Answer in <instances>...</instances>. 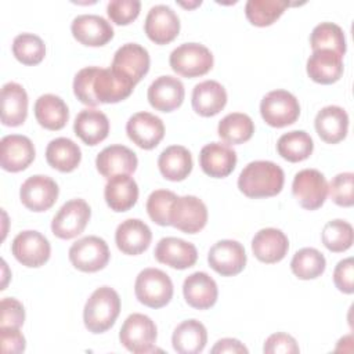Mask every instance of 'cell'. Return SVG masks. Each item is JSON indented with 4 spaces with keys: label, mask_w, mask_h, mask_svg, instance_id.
Wrapping results in <instances>:
<instances>
[{
    "label": "cell",
    "mask_w": 354,
    "mask_h": 354,
    "mask_svg": "<svg viewBox=\"0 0 354 354\" xmlns=\"http://www.w3.org/2000/svg\"><path fill=\"white\" fill-rule=\"evenodd\" d=\"M133 88L134 84L119 76L111 68L86 66L73 79L76 98L88 106L123 101L133 93Z\"/></svg>",
    "instance_id": "obj_1"
},
{
    "label": "cell",
    "mask_w": 354,
    "mask_h": 354,
    "mask_svg": "<svg viewBox=\"0 0 354 354\" xmlns=\"http://www.w3.org/2000/svg\"><path fill=\"white\" fill-rule=\"evenodd\" d=\"M283 183V170L271 160L250 162L238 177V188L248 198L275 196L282 191Z\"/></svg>",
    "instance_id": "obj_2"
},
{
    "label": "cell",
    "mask_w": 354,
    "mask_h": 354,
    "mask_svg": "<svg viewBox=\"0 0 354 354\" xmlns=\"http://www.w3.org/2000/svg\"><path fill=\"white\" fill-rule=\"evenodd\" d=\"M120 313V297L111 286L97 288L87 299L83 310L84 326L91 333L111 329Z\"/></svg>",
    "instance_id": "obj_3"
},
{
    "label": "cell",
    "mask_w": 354,
    "mask_h": 354,
    "mask_svg": "<svg viewBox=\"0 0 354 354\" xmlns=\"http://www.w3.org/2000/svg\"><path fill=\"white\" fill-rule=\"evenodd\" d=\"M134 293L140 303L151 308H160L173 297V282L159 268H144L138 272L134 283Z\"/></svg>",
    "instance_id": "obj_4"
},
{
    "label": "cell",
    "mask_w": 354,
    "mask_h": 354,
    "mask_svg": "<svg viewBox=\"0 0 354 354\" xmlns=\"http://www.w3.org/2000/svg\"><path fill=\"white\" fill-rule=\"evenodd\" d=\"M171 69L184 77H198L206 75L213 68L212 51L201 43H184L170 53Z\"/></svg>",
    "instance_id": "obj_5"
},
{
    "label": "cell",
    "mask_w": 354,
    "mask_h": 354,
    "mask_svg": "<svg viewBox=\"0 0 354 354\" xmlns=\"http://www.w3.org/2000/svg\"><path fill=\"white\" fill-rule=\"evenodd\" d=\"M158 330L155 322L145 314H130L119 332L120 343L134 354H147L155 351Z\"/></svg>",
    "instance_id": "obj_6"
},
{
    "label": "cell",
    "mask_w": 354,
    "mask_h": 354,
    "mask_svg": "<svg viewBox=\"0 0 354 354\" xmlns=\"http://www.w3.org/2000/svg\"><path fill=\"white\" fill-rule=\"evenodd\" d=\"M264 122L272 127H285L295 123L300 115L299 100L286 90H272L260 102Z\"/></svg>",
    "instance_id": "obj_7"
},
{
    "label": "cell",
    "mask_w": 354,
    "mask_h": 354,
    "mask_svg": "<svg viewBox=\"0 0 354 354\" xmlns=\"http://www.w3.org/2000/svg\"><path fill=\"white\" fill-rule=\"evenodd\" d=\"M68 254L72 266L83 272L102 270L111 256L108 243L95 235H87L73 242Z\"/></svg>",
    "instance_id": "obj_8"
},
{
    "label": "cell",
    "mask_w": 354,
    "mask_h": 354,
    "mask_svg": "<svg viewBox=\"0 0 354 354\" xmlns=\"http://www.w3.org/2000/svg\"><path fill=\"white\" fill-rule=\"evenodd\" d=\"M91 216V209L84 199L75 198L65 202L51 221V231L61 239H72L80 235Z\"/></svg>",
    "instance_id": "obj_9"
},
{
    "label": "cell",
    "mask_w": 354,
    "mask_h": 354,
    "mask_svg": "<svg viewBox=\"0 0 354 354\" xmlns=\"http://www.w3.org/2000/svg\"><path fill=\"white\" fill-rule=\"evenodd\" d=\"M149 62L145 47L137 43H126L115 51L111 69L136 86L148 73Z\"/></svg>",
    "instance_id": "obj_10"
},
{
    "label": "cell",
    "mask_w": 354,
    "mask_h": 354,
    "mask_svg": "<svg viewBox=\"0 0 354 354\" xmlns=\"http://www.w3.org/2000/svg\"><path fill=\"white\" fill-rule=\"evenodd\" d=\"M292 192L301 207L315 210L321 207L326 199L328 183L319 170L303 169L295 174Z\"/></svg>",
    "instance_id": "obj_11"
},
{
    "label": "cell",
    "mask_w": 354,
    "mask_h": 354,
    "mask_svg": "<svg viewBox=\"0 0 354 354\" xmlns=\"http://www.w3.org/2000/svg\"><path fill=\"white\" fill-rule=\"evenodd\" d=\"M207 223V207L198 196H177L170 209V225L185 232H199Z\"/></svg>",
    "instance_id": "obj_12"
},
{
    "label": "cell",
    "mask_w": 354,
    "mask_h": 354,
    "mask_svg": "<svg viewBox=\"0 0 354 354\" xmlns=\"http://www.w3.org/2000/svg\"><path fill=\"white\" fill-rule=\"evenodd\" d=\"M11 252L25 267H40L50 259L51 246L48 239L35 230H26L12 239Z\"/></svg>",
    "instance_id": "obj_13"
},
{
    "label": "cell",
    "mask_w": 354,
    "mask_h": 354,
    "mask_svg": "<svg viewBox=\"0 0 354 354\" xmlns=\"http://www.w3.org/2000/svg\"><path fill=\"white\" fill-rule=\"evenodd\" d=\"M59 188L57 183L44 174L28 177L19 189V198L25 207L32 212H46L57 201Z\"/></svg>",
    "instance_id": "obj_14"
},
{
    "label": "cell",
    "mask_w": 354,
    "mask_h": 354,
    "mask_svg": "<svg viewBox=\"0 0 354 354\" xmlns=\"http://www.w3.org/2000/svg\"><path fill=\"white\" fill-rule=\"evenodd\" d=\"M209 266L223 277L239 274L246 266V252L242 243L234 239L216 242L207 253Z\"/></svg>",
    "instance_id": "obj_15"
},
{
    "label": "cell",
    "mask_w": 354,
    "mask_h": 354,
    "mask_svg": "<svg viewBox=\"0 0 354 354\" xmlns=\"http://www.w3.org/2000/svg\"><path fill=\"white\" fill-rule=\"evenodd\" d=\"M144 30L153 43L167 44L173 41L180 32V18L171 7L156 4L149 8L145 17Z\"/></svg>",
    "instance_id": "obj_16"
},
{
    "label": "cell",
    "mask_w": 354,
    "mask_h": 354,
    "mask_svg": "<svg viewBox=\"0 0 354 354\" xmlns=\"http://www.w3.org/2000/svg\"><path fill=\"white\" fill-rule=\"evenodd\" d=\"M129 138L142 149L155 148L165 137V124L162 119L149 112H137L126 123Z\"/></svg>",
    "instance_id": "obj_17"
},
{
    "label": "cell",
    "mask_w": 354,
    "mask_h": 354,
    "mask_svg": "<svg viewBox=\"0 0 354 354\" xmlns=\"http://www.w3.org/2000/svg\"><path fill=\"white\" fill-rule=\"evenodd\" d=\"M35 155V145L26 136L8 134L0 141V165L7 171L25 170L33 162Z\"/></svg>",
    "instance_id": "obj_18"
},
{
    "label": "cell",
    "mask_w": 354,
    "mask_h": 354,
    "mask_svg": "<svg viewBox=\"0 0 354 354\" xmlns=\"http://www.w3.org/2000/svg\"><path fill=\"white\" fill-rule=\"evenodd\" d=\"M71 30L79 43L90 47L104 46L113 37L111 22L97 14H80L75 17Z\"/></svg>",
    "instance_id": "obj_19"
},
{
    "label": "cell",
    "mask_w": 354,
    "mask_h": 354,
    "mask_svg": "<svg viewBox=\"0 0 354 354\" xmlns=\"http://www.w3.org/2000/svg\"><path fill=\"white\" fill-rule=\"evenodd\" d=\"M155 259L171 268L185 270L198 260V250L194 243L176 236H165L155 246Z\"/></svg>",
    "instance_id": "obj_20"
},
{
    "label": "cell",
    "mask_w": 354,
    "mask_h": 354,
    "mask_svg": "<svg viewBox=\"0 0 354 354\" xmlns=\"http://www.w3.org/2000/svg\"><path fill=\"white\" fill-rule=\"evenodd\" d=\"M185 90L178 77L165 75L156 77L148 87V101L152 108L160 112H171L184 101Z\"/></svg>",
    "instance_id": "obj_21"
},
{
    "label": "cell",
    "mask_w": 354,
    "mask_h": 354,
    "mask_svg": "<svg viewBox=\"0 0 354 354\" xmlns=\"http://www.w3.org/2000/svg\"><path fill=\"white\" fill-rule=\"evenodd\" d=\"M138 159L136 152L120 144L105 147L95 158L97 170L106 178L119 174H131L136 171Z\"/></svg>",
    "instance_id": "obj_22"
},
{
    "label": "cell",
    "mask_w": 354,
    "mask_h": 354,
    "mask_svg": "<svg viewBox=\"0 0 354 354\" xmlns=\"http://www.w3.org/2000/svg\"><path fill=\"white\" fill-rule=\"evenodd\" d=\"M236 152L223 142H209L199 153V165L202 170L214 178H224L232 173L236 165Z\"/></svg>",
    "instance_id": "obj_23"
},
{
    "label": "cell",
    "mask_w": 354,
    "mask_h": 354,
    "mask_svg": "<svg viewBox=\"0 0 354 354\" xmlns=\"http://www.w3.org/2000/svg\"><path fill=\"white\" fill-rule=\"evenodd\" d=\"M151 228L140 218H127L122 221L115 231V242L118 249L130 256L145 252L151 243Z\"/></svg>",
    "instance_id": "obj_24"
},
{
    "label": "cell",
    "mask_w": 354,
    "mask_h": 354,
    "mask_svg": "<svg viewBox=\"0 0 354 354\" xmlns=\"http://www.w3.org/2000/svg\"><path fill=\"white\" fill-rule=\"evenodd\" d=\"M184 299L196 310H206L216 304L218 289L216 281L203 271L189 274L183 283Z\"/></svg>",
    "instance_id": "obj_25"
},
{
    "label": "cell",
    "mask_w": 354,
    "mask_h": 354,
    "mask_svg": "<svg viewBox=\"0 0 354 354\" xmlns=\"http://www.w3.org/2000/svg\"><path fill=\"white\" fill-rule=\"evenodd\" d=\"M289 249L288 236L278 228L267 227L257 231L252 239V252L257 260L272 264L281 261Z\"/></svg>",
    "instance_id": "obj_26"
},
{
    "label": "cell",
    "mask_w": 354,
    "mask_h": 354,
    "mask_svg": "<svg viewBox=\"0 0 354 354\" xmlns=\"http://www.w3.org/2000/svg\"><path fill=\"white\" fill-rule=\"evenodd\" d=\"M307 75L321 84H332L343 75V57L332 50H314L307 59Z\"/></svg>",
    "instance_id": "obj_27"
},
{
    "label": "cell",
    "mask_w": 354,
    "mask_h": 354,
    "mask_svg": "<svg viewBox=\"0 0 354 354\" xmlns=\"http://www.w3.org/2000/svg\"><path fill=\"white\" fill-rule=\"evenodd\" d=\"M314 126L322 141L337 144L347 136L348 115L342 106L328 105L318 111Z\"/></svg>",
    "instance_id": "obj_28"
},
{
    "label": "cell",
    "mask_w": 354,
    "mask_h": 354,
    "mask_svg": "<svg viewBox=\"0 0 354 354\" xmlns=\"http://www.w3.org/2000/svg\"><path fill=\"white\" fill-rule=\"evenodd\" d=\"M192 108L205 118L217 115L227 104V91L217 80H203L192 90Z\"/></svg>",
    "instance_id": "obj_29"
},
{
    "label": "cell",
    "mask_w": 354,
    "mask_h": 354,
    "mask_svg": "<svg viewBox=\"0 0 354 354\" xmlns=\"http://www.w3.org/2000/svg\"><path fill=\"white\" fill-rule=\"evenodd\" d=\"M73 131L84 144L97 145L108 137L109 120L104 112L87 108L76 115Z\"/></svg>",
    "instance_id": "obj_30"
},
{
    "label": "cell",
    "mask_w": 354,
    "mask_h": 354,
    "mask_svg": "<svg viewBox=\"0 0 354 354\" xmlns=\"http://www.w3.org/2000/svg\"><path fill=\"white\" fill-rule=\"evenodd\" d=\"M28 116V94L15 82H8L1 87V123L17 127Z\"/></svg>",
    "instance_id": "obj_31"
},
{
    "label": "cell",
    "mask_w": 354,
    "mask_h": 354,
    "mask_svg": "<svg viewBox=\"0 0 354 354\" xmlns=\"http://www.w3.org/2000/svg\"><path fill=\"white\" fill-rule=\"evenodd\" d=\"M104 196L106 205L113 212H126L131 209L138 199V185L129 174H119L108 178Z\"/></svg>",
    "instance_id": "obj_32"
},
{
    "label": "cell",
    "mask_w": 354,
    "mask_h": 354,
    "mask_svg": "<svg viewBox=\"0 0 354 354\" xmlns=\"http://www.w3.org/2000/svg\"><path fill=\"white\" fill-rule=\"evenodd\" d=\"M158 166L166 180L183 181L192 171V155L183 145H170L160 152Z\"/></svg>",
    "instance_id": "obj_33"
},
{
    "label": "cell",
    "mask_w": 354,
    "mask_h": 354,
    "mask_svg": "<svg viewBox=\"0 0 354 354\" xmlns=\"http://www.w3.org/2000/svg\"><path fill=\"white\" fill-rule=\"evenodd\" d=\"M35 118L47 130H61L68 119L69 109L65 101L55 94H43L35 102Z\"/></svg>",
    "instance_id": "obj_34"
},
{
    "label": "cell",
    "mask_w": 354,
    "mask_h": 354,
    "mask_svg": "<svg viewBox=\"0 0 354 354\" xmlns=\"http://www.w3.org/2000/svg\"><path fill=\"white\" fill-rule=\"evenodd\" d=\"M207 343V332L198 319H187L178 324L171 336L173 348L180 354H198Z\"/></svg>",
    "instance_id": "obj_35"
},
{
    "label": "cell",
    "mask_w": 354,
    "mask_h": 354,
    "mask_svg": "<svg viewBox=\"0 0 354 354\" xmlns=\"http://www.w3.org/2000/svg\"><path fill=\"white\" fill-rule=\"evenodd\" d=\"M46 160L51 167L62 173H69L79 166L82 151L71 138L58 137L48 142L46 148Z\"/></svg>",
    "instance_id": "obj_36"
},
{
    "label": "cell",
    "mask_w": 354,
    "mask_h": 354,
    "mask_svg": "<svg viewBox=\"0 0 354 354\" xmlns=\"http://www.w3.org/2000/svg\"><path fill=\"white\" fill-rule=\"evenodd\" d=\"M217 133L225 144H243L252 138L254 123L249 115L232 112L218 122Z\"/></svg>",
    "instance_id": "obj_37"
},
{
    "label": "cell",
    "mask_w": 354,
    "mask_h": 354,
    "mask_svg": "<svg viewBox=\"0 0 354 354\" xmlns=\"http://www.w3.org/2000/svg\"><path fill=\"white\" fill-rule=\"evenodd\" d=\"M314 149L311 136L304 130H292L282 134L277 141L278 153L288 162L306 160Z\"/></svg>",
    "instance_id": "obj_38"
},
{
    "label": "cell",
    "mask_w": 354,
    "mask_h": 354,
    "mask_svg": "<svg viewBox=\"0 0 354 354\" xmlns=\"http://www.w3.org/2000/svg\"><path fill=\"white\" fill-rule=\"evenodd\" d=\"M310 46L314 50H332L339 55L346 53V37L343 29L333 22L318 24L310 35Z\"/></svg>",
    "instance_id": "obj_39"
},
{
    "label": "cell",
    "mask_w": 354,
    "mask_h": 354,
    "mask_svg": "<svg viewBox=\"0 0 354 354\" xmlns=\"http://www.w3.org/2000/svg\"><path fill=\"white\" fill-rule=\"evenodd\" d=\"M326 260L315 248H303L293 254L290 261L292 272L299 279H314L324 274Z\"/></svg>",
    "instance_id": "obj_40"
},
{
    "label": "cell",
    "mask_w": 354,
    "mask_h": 354,
    "mask_svg": "<svg viewBox=\"0 0 354 354\" xmlns=\"http://www.w3.org/2000/svg\"><path fill=\"white\" fill-rule=\"evenodd\" d=\"M286 7H289L286 0H248L245 14L250 24L268 26L283 14Z\"/></svg>",
    "instance_id": "obj_41"
},
{
    "label": "cell",
    "mask_w": 354,
    "mask_h": 354,
    "mask_svg": "<svg viewBox=\"0 0 354 354\" xmlns=\"http://www.w3.org/2000/svg\"><path fill=\"white\" fill-rule=\"evenodd\" d=\"M321 238L328 250L333 253L346 252L351 248L354 241L353 225L342 218L330 220L324 225Z\"/></svg>",
    "instance_id": "obj_42"
},
{
    "label": "cell",
    "mask_w": 354,
    "mask_h": 354,
    "mask_svg": "<svg viewBox=\"0 0 354 354\" xmlns=\"http://www.w3.org/2000/svg\"><path fill=\"white\" fill-rule=\"evenodd\" d=\"M12 54L24 65H37L46 55V44L35 33H19L12 40Z\"/></svg>",
    "instance_id": "obj_43"
},
{
    "label": "cell",
    "mask_w": 354,
    "mask_h": 354,
    "mask_svg": "<svg viewBox=\"0 0 354 354\" xmlns=\"http://www.w3.org/2000/svg\"><path fill=\"white\" fill-rule=\"evenodd\" d=\"M177 195L169 189H155L147 199V212L158 225H170V209Z\"/></svg>",
    "instance_id": "obj_44"
},
{
    "label": "cell",
    "mask_w": 354,
    "mask_h": 354,
    "mask_svg": "<svg viewBox=\"0 0 354 354\" xmlns=\"http://www.w3.org/2000/svg\"><path fill=\"white\" fill-rule=\"evenodd\" d=\"M354 174L351 171H344L336 174L330 184L328 185V192L332 201L343 207H350L354 203Z\"/></svg>",
    "instance_id": "obj_45"
},
{
    "label": "cell",
    "mask_w": 354,
    "mask_h": 354,
    "mask_svg": "<svg viewBox=\"0 0 354 354\" xmlns=\"http://www.w3.org/2000/svg\"><path fill=\"white\" fill-rule=\"evenodd\" d=\"M140 10L138 0H111L106 6V14L116 25H129L138 17Z\"/></svg>",
    "instance_id": "obj_46"
},
{
    "label": "cell",
    "mask_w": 354,
    "mask_h": 354,
    "mask_svg": "<svg viewBox=\"0 0 354 354\" xmlns=\"http://www.w3.org/2000/svg\"><path fill=\"white\" fill-rule=\"evenodd\" d=\"M25 321V308L14 297H4L0 303V326L21 328Z\"/></svg>",
    "instance_id": "obj_47"
},
{
    "label": "cell",
    "mask_w": 354,
    "mask_h": 354,
    "mask_svg": "<svg viewBox=\"0 0 354 354\" xmlns=\"http://www.w3.org/2000/svg\"><path fill=\"white\" fill-rule=\"evenodd\" d=\"M263 351L266 354H278V353H283V354H296L300 351L297 342L293 336L283 333V332H277L272 333L267 337V340L264 342V347Z\"/></svg>",
    "instance_id": "obj_48"
},
{
    "label": "cell",
    "mask_w": 354,
    "mask_h": 354,
    "mask_svg": "<svg viewBox=\"0 0 354 354\" xmlns=\"http://www.w3.org/2000/svg\"><path fill=\"white\" fill-rule=\"evenodd\" d=\"M353 278H354V261L353 257H347L340 260L335 270H333V282L335 286L346 293L351 295L354 292V285H353Z\"/></svg>",
    "instance_id": "obj_49"
},
{
    "label": "cell",
    "mask_w": 354,
    "mask_h": 354,
    "mask_svg": "<svg viewBox=\"0 0 354 354\" xmlns=\"http://www.w3.org/2000/svg\"><path fill=\"white\" fill-rule=\"evenodd\" d=\"M0 343L3 354H19L25 350L26 342L19 328L0 326Z\"/></svg>",
    "instance_id": "obj_50"
},
{
    "label": "cell",
    "mask_w": 354,
    "mask_h": 354,
    "mask_svg": "<svg viewBox=\"0 0 354 354\" xmlns=\"http://www.w3.org/2000/svg\"><path fill=\"white\" fill-rule=\"evenodd\" d=\"M210 353L212 354H223V353H230V354H243L245 353V354H248L249 350L238 339L224 337V339H220L213 346Z\"/></svg>",
    "instance_id": "obj_51"
},
{
    "label": "cell",
    "mask_w": 354,
    "mask_h": 354,
    "mask_svg": "<svg viewBox=\"0 0 354 354\" xmlns=\"http://www.w3.org/2000/svg\"><path fill=\"white\" fill-rule=\"evenodd\" d=\"M201 0H198V1H194V3H183V1H180L178 4H181L183 7H188V8H192V7H196V6H201Z\"/></svg>",
    "instance_id": "obj_52"
}]
</instances>
